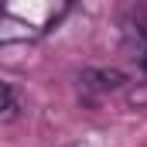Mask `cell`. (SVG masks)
<instances>
[{
    "label": "cell",
    "instance_id": "3",
    "mask_svg": "<svg viewBox=\"0 0 147 147\" xmlns=\"http://www.w3.org/2000/svg\"><path fill=\"white\" fill-rule=\"evenodd\" d=\"M17 116V96L7 82H0V120H14Z\"/></svg>",
    "mask_w": 147,
    "mask_h": 147
},
{
    "label": "cell",
    "instance_id": "4",
    "mask_svg": "<svg viewBox=\"0 0 147 147\" xmlns=\"http://www.w3.org/2000/svg\"><path fill=\"white\" fill-rule=\"evenodd\" d=\"M137 62H140V69H144V72H147V55H140V58H137Z\"/></svg>",
    "mask_w": 147,
    "mask_h": 147
},
{
    "label": "cell",
    "instance_id": "1",
    "mask_svg": "<svg viewBox=\"0 0 147 147\" xmlns=\"http://www.w3.org/2000/svg\"><path fill=\"white\" fill-rule=\"evenodd\" d=\"M123 86H127V75L120 72V69H86V72L79 75V89H82L89 99L120 92Z\"/></svg>",
    "mask_w": 147,
    "mask_h": 147
},
{
    "label": "cell",
    "instance_id": "2",
    "mask_svg": "<svg viewBox=\"0 0 147 147\" xmlns=\"http://www.w3.org/2000/svg\"><path fill=\"white\" fill-rule=\"evenodd\" d=\"M41 34H45V28L17 17L14 10H0V45H24V41H34Z\"/></svg>",
    "mask_w": 147,
    "mask_h": 147
}]
</instances>
